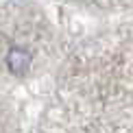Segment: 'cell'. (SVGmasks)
<instances>
[{"mask_svg":"<svg viewBox=\"0 0 133 133\" xmlns=\"http://www.w3.org/2000/svg\"><path fill=\"white\" fill-rule=\"evenodd\" d=\"M29 65H31V52L29 50H24V48H20V46H13L9 50V55H7V68L13 72V74L22 76L26 70H29Z\"/></svg>","mask_w":133,"mask_h":133,"instance_id":"1","label":"cell"},{"mask_svg":"<svg viewBox=\"0 0 133 133\" xmlns=\"http://www.w3.org/2000/svg\"><path fill=\"white\" fill-rule=\"evenodd\" d=\"M83 2H92V0H83Z\"/></svg>","mask_w":133,"mask_h":133,"instance_id":"2","label":"cell"}]
</instances>
